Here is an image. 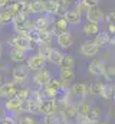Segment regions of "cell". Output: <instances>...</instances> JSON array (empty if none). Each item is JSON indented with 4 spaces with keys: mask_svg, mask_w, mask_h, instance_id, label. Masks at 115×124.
<instances>
[{
    "mask_svg": "<svg viewBox=\"0 0 115 124\" xmlns=\"http://www.w3.org/2000/svg\"><path fill=\"white\" fill-rule=\"evenodd\" d=\"M88 10H89V6H88V4H85L82 0H78V1L75 3V6H73V12H76L79 16L86 15V13H88Z\"/></svg>",
    "mask_w": 115,
    "mask_h": 124,
    "instance_id": "836d02e7",
    "label": "cell"
},
{
    "mask_svg": "<svg viewBox=\"0 0 115 124\" xmlns=\"http://www.w3.org/2000/svg\"><path fill=\"white\" fill-rule=\"evenodd\" d=\"M104 20L107 22V25L114 23V20H115V12H114V10H111L109 13H107V15L104 16Z\"/></svg>",
    "mask_w": 115,
    "mask_h": 124,
    "instance_id": "f35d334b",
    "label": "cell"
},
{
    "mask_svg": "<svg viewBox=\"0 0 115 124\" xmlns=\"http://www.w3.org/2000/svg\"><path fill=\"white\" fill-rule=\"evenodd\" d=\"M59 79L62 81L63 85L73 82V79H75V71H73V68H60V71H59Z\"/></svg>",
    "mask_w": 115,
    "mask_h": 124,
    "instance_id": "9a60e30c",
    "label": "cell"
},
{
    "mask_svg": "<svg viewBox=\"0 0 115 124\" xmlns=\"http://www.w3.org/2000/svg\"><path fill=\"white\" fill-rule=\"evenodd\" d=\"M1 26H3V22H1V20H0V29H1Z\"/></svg>",
    "mask_w": 115,
    "mask_h": 124,
    "instance_id": "816d5d0a",
    "label": "cell"
},
{
    "mask_svg": "<svg viewBox=\"0 0 115 124\" xmlns=\"http://www.w3.org/2000/svg\"><path fill=\"white\" fill-rule=\"evenodd\" d=\"M85 16H86V20L99 23V22L104 20L105 13H104V10H102L99 6H92V7H89V10H88V13H86Z\"/></svg>",
    "mask_w": 115,
    "mask_h": 124,
    "instance_id": "30bf717a",
    "label": "cell"
},
{
    "mask_svg": "<svg viewBox=\"0 0 115 124\" xmlns=\"http://www.w3.org/2000/svg\"><path fill=\"white\" fill-rule=\"evenodd\" d=\"M3 82V78H1V74H0V84Z\"/></svg>",
    "mask_w": 115,
    "mask_h": 124,
    "instance_id": "f907efd6",
    "label": "cell"
},
{
    "mask_svg": "<svg viewBox=\"0 0 115 124\" xmlns=\"http://www.w3.org/2000/svg\"><path fill=\"white\" fill-rule=\"evenodd\" d=\"M39 52H37V55H40L45 61L48 59V56H49V54H50V45H39Z\"/></svg>",
    "mask_w": 115,
    "mask_h": 124,
    "instance_id": "d590c367",
    "label": "cell"
},
{
    "mask_svg": "<svg viewBox=\"0 0 115 124\" xmlns=\"http://www.w3.org/2000/svg\"><path fill=\"white\" fill-rule=\"evenodd\" d=\"M16 98L19 101H26L30 98V88L26 85H22V87H17V91H16Z\"/></svg>",
    "mask_w": 115,
    "mask_h": 124,
    "instance_id": "4316f807",
    "label": "cell"
},
{
    "mask_svg": "<svg viewBox=\"0 0 115 124\" xmlns=\"http://www.w3.org/2000/svg\"><path fill=\"white\" fill-rule=\"evenodd\" d=\"M114 93H115L114 82H107V84H104L101 97H102L104 100H112V98H114Z\"/></svg>",
    "mask_w": 115,
    "mask_h": 124,
    "instance_id": "d4e9b609",
    "label": "cell"
},
{
    "mask_svg": "<svg viewBox=\"0 0 115 124\" xmlns=\"http://www.w3.org/2000/svg\"><path fill=\"white\" fill-rule=\"evenodd\" d=\"M26 66H28L29 71H39V69H42V68H45L46 66V61L40 56V55H30L29 58H26V63H25Z\"/></svg>",
    "mask_w": 115,
    "mask_h": 124,
    "instance_id": "52a82bcc",
    "label": "cell"
},
{
    "mask_svg": "<svg viewBox=\"0 0 115 124\" xmlns=\"http://www.w3.org/2000/svg\"><path fill=\"white\" fill-rule=\"evenodd\" d=\"M40 101H36L33 98H29L26 101L22 102L20 105V113H25V114H29V116H36V114H40Z\"/></svg>",
    "mask_w": 115,
    "mask_h": 124,
    "instance_id": "5b68a950",
    "label": "cell"
},
{
    "mask_svg": "<svg viewBox=\"0 0 115 124\" xmlns=\"http://www.w3.org/2000/svg\"><path fill=\"white\" fill-rule=\"evenodd\" d=\"M108 45H109V46H114V45H115V39H114V36H111V38H109V40H108Z\"/></svg>",
    "mask_w": 115,
    "mask_h": 124,
    "instance_id": "bcb514c9",
    "label": "cell"
},
{
    "mask_svg": "<svg viewBox=\"0 0 115 124\" xmlns=\"http://www.w3.org/2000/svg\"><path fill=\"white\" fill-rule=\"evenodd\" d=\"M29 71L28 66L25 65V63H19V65H16L13 69H12V78H13V82L16 84V85H25L26 84V81L29 79Z\"/></svg>",
    "mask_w": 115,
    "mask_h": 124,
    "instance_id": "3957f363",
    "label": "cell"
},
{
    "mask_svg": "<svg viewBox=\"0 0 115 124\" xmlns=\"http://www.w3.org/2000/svg\"><path fill=\"white\" fill-rule=\"evenodd\" d=\"M56 1H58V6H60V7H63V9L72 6V0H56Z\"/></svg>",
    "mask_w": 115,
    "mask_h": 124,
    "instance_id": "ab89813d",
    "label": "cell"
},
{
    "mask_svg": "<svg viewBox=\"0 0 115 124\" xmlns=\"http://www.w3.org/2000/svg\"><path fill=\"white\" fill-rule=\"evenodd\" d=\"M30 13H43V0H32L29 1Z\"/></svg>",
    "mask_w": 115,
    "mask_h": 124,
    "instance_id": "4dcf8cb0",
    "label": "cell"
},
{
    "mask_svg": "<svg viewBox=\"0 0 115 124\" xmlns=\"http://www.w3.org/2000/svg\"><path fill=\"white\" fill-rule=\"evenodd\" d=\"M62 56H63V54H62L60 51H58V49H53V48H52V49H50V54H49V56H48V59H46V62H50V63H53V65H58V66H59Z\"/></svg>",
    "mask_w": 115,
    "mask_h": 124,
    "instance_id": "83f0119b",
    "label": "cell"
},
{
    "mask_svg": "<svg viewBox=\"0 0 115 124\" xmlns=\"http://www.w3.org/2000/svg\"><path fill=\"white\" fill-rule=\"evenodd\" d=\"M9 4V0H0V9H4Z\"/></svg>",
    "mask_w": 115,
    "mask_h": 124,
    "instance_id": "f6af8a7d",
    "label": "cell"
},
{
    "mask_svg": "<svg viewBox=\"0 0 115 124\" xmlns=\"http://www.w3.org/2000/svg\"><path fill=\"white\" fill-rule=\"evenodd\" d=\"M17 0H9V4H12V3H16Z\"/></svg>",
    "mask_w": 115,
    "mask_h": 124,
    "instance_id": "681fc988",
    "label": "cell"
},
{
    "mask_svg": "<svg viewBox=\"0 0 115 124\" xmlns=\"http://www.w3.org/2000/svg\"><path fill=\"white\" fill-rule=\"evenodd\" d=\"M7 45H10L12 48H14V49H19V51H22V52H29V51H32L33 49V43L29 40L28 38H23V36H17V35H12V36H9L7 38Z\"/></svg>",
    "mask_w": 115,
    "mask_h": 124,
    "instance_id": "6da1fadb",
    "label": "cell"
},
{
    "mask_svg": "<svg viewBox=\"0 0 115 124\" xmlns=\"http://www.w3.org/2000/svg\"><path fill=\"white\" fill-rule=\"evenodd\" d=\"M98 52H99V48L93 43V40H86L81 45V54L86 58H92L98 55Z\"/></svg>",
    "mask_w": 115,
    "mask_h": 124,
    "instance_id": "8fae6325",
    "label": "cell"
},
{
    "mask_svg": "<svg viewBox=\"0 0 115 124\" xmlns=\"http://www.w3.org/2000/svg\"><path fill=\"white\" fill-rule=\"evenodd\" d=\"M111 35L107 31H99L95 36H93V43L98 46V48H104L108 45V40H109Z\"/></svg>",
    "mask_w": 115,
    "mask_h": 124,
    "instance_id": "ac0fdd59",
    "label": "cell"
},
{
    "mask_svg": "<svg viewBox=\"0 0 115 124\" xmlns=\"http://www.w3.org/2000/svg\"><path fill=\"white\" fill-rule=\"evenodd\" d=\"M50 78H52V74L45 66V68H42V69H39V71L35 72V75H33V84H35V87L43 88L46 85V82H49Z\"/></svg>",
    "mask_w": 115,
    "mask_h": 124,
    "instance_id": "277c9868",
    "label": "cell"
},
{
    "mask_svg": "<svg viewBox=\"0 0 115 124\" xmlns=\"http://www.w3.org/2000/svg\"><path fill=\"white\" fill-rule=\"evenodd\" d=\"M85 4H88L89 7H92V6H98V3H99V0H82Z\"/></svg>",
    "mask_w": 115,
    "mask_h": 124,
    "instance_id": "7bdbcfd3",
    "label": "cell"
},
{
    "mask_svg": "<svg viewBox=\"0 0 115 124\" xmlns=\"http://www.w3.org/2000/svg\"><path fill=\"white\" fill-rule=\"evenodd\" d=\"M62 88H65V85L62 84V81L59 78H50L49 82H46V85L43 87V94L45 98H58V95L60 94Z\"/></svg>",
    "mask_w": 115,
    "mask_h": 124,
    "instance_id": "7a4b0ae2",
    "label": "cell"
},
{
    "mask_svg": "<svg viewBox=\"0 0 115 124\" xmlns=\"http://www.w3.org/2000/svg\"><path fill=\"white\" fill-rule=\"evenodd\" d=\"M43 124H58L55 114H49V116H45V117H43Z\"/></svg>",
    "mask_w": 115,
    "mask_h": 124,
    "instance_id": "74e56055",
    "label": "cell"
},
{
    "mask_svg": "<svg viewBox=\"0 0 115 124\" xmlns=\"http://www.w3.org/2000/svg\"><path fill=\"white\" fill-rule=\"evenodd\" d=\"M58 1L56 0H43V12L48 15H56L58 10Z\"/></svg>",
    "mask_w": 115,
    "mask_h": 124,
    "instance_id": "484cf974",
    "label": "cell"
},
{
    "mask_svg": "<svg viewBox=\"0 0 115 124\" xmlns=\"http://www.w3.org/2000/svg\"><path fill=\"white\" fill-rule=\"evenodd\" d=\"M75 66V58L73 55L71 54H63L60 63H59V68H73Z\"/></svg>",
    "mask_w": 115,
    "mask_h": 124,
    "instance_id": "f1b7e54d",
    "label": "cell"
},
{
    "mask_svg": "<svg viewBox=\"0 0 115 124\" xmlns=\"http://www.w3.org/2000/svg\"><path fill=\"white\" fill-rule=\"evenodd\" d=\"M1 56H3V43L0 42V59H1Z\"/></svg>",
    "mask_w": 115,
    "mask_h": 124,
    "instance_id": "c3c4849f",
    "label": "cell"
},
{
    "mask_svg": "<svg viewBox=\"0 0 115 124\" xmlns=\"http://www.w3.org/2000/svg\"><path fill=\"white\" fill-rule=\"evenodd\" d=\"M16 123V121H14ZM16 124H37V120L33 116H22Z\"/></svg>",
    "mask_w": 115,
    "mask_h": 124,
    "instance_id": "8d00e7d4",
    "label": "cell"
},
{
    "mask_svg": "<svg viewBox=\"0 0 115 124\" xmlns=\"http://www.w3.org/2000/svg\"><path fill=\"white\" fill-rule=\"evenodd\" d=\"M13 17H14V15H13L7 7L1 9V12H0V20H1L3 23H6V22H12Z\"/></svg>",
    "mask_w": 115,
    "mask_h": 124,
    "instance_id": "e575fe53",
    "label": "cell"
},
{
    "mask_svg": "<svg viewBox=\"0 0 115 124\" xmlns=\"http://www.w3.org/2000/svg\"><path fill=\"white\" fill-rule=\"evenodd\" d=\"M20 105H22V101H19L16 97L14 98H9L4 102V110L7 113H10V114H19L20 113Z\"/></svg>",
    "mask_w": 115,
    "mask_h": 124,
    "instance_id": "2e32d148",
    "label": "cell"
},
{
    "mask_svg": "<svg viewBox=\"0 0 115 124\" xmlns=\"http://www.w3.org/2000/svg\"><path fill=\"white\" fill-rule=\"evenodd\" d=\"M75 124H92L89 121V118H84V117H76L75 118Z\"/></svg>",
    "mask_w": 115,
    "mask_h": 124,
    "instance_id": "60d3db41",
    "label": "cell"
},
{
    "mask_svg": "<svg viewBox=\"0 0 115 124\" xmlns=\"http://www.w3.org/2000/svg\"><path fill=\"white\" fill-rule=\"evenodd\" d=\"M104 69H105V63L98 61V59H93V61H91L88 63V71L93 77H101L104 74Z\"/></svg>",
    "mask_w": 115,
    "mask_h": 124,
    "instance_id": "5bb4252c",
    "label": "cell"
},
{
    "mask_svg": "<svg viewBox=\"0 0 115 124\" xmlns=\"http://www.w3.org/2000/svg\"><path fill=\"white\" fill-rule=\"evenodd\" d=\"M102 88H104V82L95 81V82H92V84L89 85V94L93 95V97H101Z\"/></svg>",
    "mask_w": 115,
    "mask_h": 124,
    "instance_id": "f546056e",
    "label": "cell"
},
{
    "mask_svg": "<svg viewBox=\"0 0 115 124\" xmlns=\"http://www.w3.org/2000/svg\"><path fill=\"white\" fill-rule=\"evenodd\" d=\"M101 116H102V108L99 107V105H95V107H92V110H91V113H89V121L93 124L95 121H98V120H101Z\"/></svg>",
    "mask_w": 115,
    "mask_h": 124,
    "instance_id": "1f68e13d",
    "label": "cell"
},
{
    "mask_svg": "<svg viewBox=\"0 0 115 124\" xmlns=\"http://www.w3.org/2000/svg\"><path fill=\"white\" fill-rule=\"evenodd\" d=\"M71 94L81 97V98H85L86 95H89V85L86 82H75L71 87Z\"/></svg>",
    "mask_w": 115,
    "mask_h": 124,
    "instance_id": "4fadbf2b",
    "label": "cell"
},
{
    "mask_svg": "<svg viewBox=\"0 0 115 124\" xmlns=\"http://www.w3.org/2000/svg\"><path fill=\"white\" fill-rule=\"evenodd\" d=\"M99 31H101L99 23H95V22H89V20H86V23L84 25V33H85L86 36H95Z\"/></svg>",
    "mask_w": 115,
    "mask_h": 124,
    "instance_id": "7402d4cb",
    "label": "cell"
},
{
    "mask_svg": "<svg viewBox=\"0 0 115 124\" xmlns=\"http://www.w3.org/2000/svg\"><path fill=\"white\" fill-rule=\"evenodd\" d=\"M56 43L59 48L62 49H68L73 45V36L69 31L62 32V33H58L56 35Z\"/></svg>",
    "mask_w": 115,
    "mask_h": 124,
    "instance_id": "9c48e42d",
    "label": "cell"
},
{
    "mask_svg": "<svg viewBox=\"0 0 115 124\" xmlns=\"http://www.w3.org/2000/svg\"><path fill=\"white\" fill-rule=\"evenodd\" d=\"M58 101L56 98H45V100H42L40 101V105H39V108H40V114H43V116H49V114H55L58 110Z\"/></svg>",
    "mask_w": 115,
    "mask_h": 124,
    "instance_id": "8992f818",
    "label": "cell"
},
{
    "mask_svg": "<svg viewBox=\"0 0 115 124\" xmlns=\"http://www.w3.org/2000/svg\"><path fill=\"white\" fill-rule=\"evenodd\" d=\"M52 31H53V33H62V32H66L68 31V22L65 20V17H59V19H56L53 23H52Z\"/></svg>",
    "mask_w": 115,
    "mask_h": 124,
    "instance_id": "603a6c76",
    "label": "cell"
},
{
    "mask_svg": "<svg viewBox=\"0 0 115 124\" xmlns=\"http://www.w3.org/2000/svg\"><path fill=\"white\" fill-rule=\"evenodd\" d=\"M60 111H62L63 117L66 118V121H75V118L78 117V116H76V105H73L72 102L63 105V108H62Z\"/></svg>",
    "mask_w": 115,
    "mask_h": 124,
    "instance_id": "d6986e66",
    "label": "cell"
},
{
    "mask_svg": "<svg viewBox=\"0 0 115 124\" xmlns=\"http://www.w3.org/2000/svg\"><path fill=\"white\" fill-rule=\"evenodd\" d=\"M91 110H92V105H91L88 101L82 100V101H81V102H78V105H76V116H78V117L88 118V117H89Z\"/></svg>",
    "mask_w": 115,
    "mask_h": 124,
    "instance_id": "ffe728a7",
    "label": "cell"
},
{
    "mask_svg": "<svg viewBox=\"0 0 115 124\" xmlns=\"http://www.w3.org/2000/svg\"><path fill=\"white\" fill-rule=\"evenodd\" d=\"M93 124H108V121L107 120H98V121H95Z\"/></svg>",
    "mask_w": 115,
    "mask_h": 124,
    "instance_id": "7dc6e473",
    "label": "cell"
},
{
    "mask_svg": "<svg viewBox=\"0 0 115 124\" xmlns=\"http://www.w3.org/2000/svg\"><path fill=\"white\" fill-rule=\"evenodd\" d=\"M17 91V85L12 81V82H1L0 84V98L9 100V98H14Z\"/></svg>",
    "mask_w": 115,
    "mask_h": 124,
    "instance_id": "ba28073f",
    "label": "cell"
},
{
    "mask_svg": "<svg viewBox=\"0 0 115 124\" xmlns=\"http://www.w3.org/2000/svg\"><path fill=\"white\" fill-rule=\"evenodd\" d=\"M0 124H16V123H14V120L12 117H6V118L0 120Z\"/></svg>",
    "mask_w": 115,
    "mask_h": 124,
    "instance_id": "b9f144b4",
    "label": "cell"
},
{
    "mask_svg": "<svg viewBox=\"0 0 115 124\" xmlns=\"http://www.w3.org/2000/svg\"><path fill=\"white\" fill-rule=\"evenodd\" d=\"M52 23L53 22L49 19V16H40L36 20H33V28H35V31H37V32L49 31V29H52Z\"/></svg>",
    "mask_w": 115,
    "mask_h": 124,
    "instance_id": "7c38bea8",
    "label": "cell"
},
{
    "mask_svg": "<svg viewBox=\"0 0 115 124\" xmlns=\"http://www.w3.org/2000/svg\"><path fill=\"white\" fill-rule=\"evenodd\" d=\"M7 59L10 62H13V63H16V65H19V63H23V62L26 61V54L22 52V51H19V49L12 48L10 52L7 54Z\"/></svg>",
    "mask_w": 115,
    "mask_h": 124,
    "instance_id": "e0dca14e",
    "label": "cell"
},
{
    "mask_svg": "<svg viewBox=\"0 0 115 124\" xmlns=\"http://www.w3.org/2000/svg\"><path fill=\"white\" fill-rule=\"evenodd\" d=\"M52 35H53V31L52 29L37 32V45H50V42L53 39Z\"/></svg>",
    "mask_w": 115,
    "mask_h": 124,
    "instance_id": "44dd1931",
    "label": "cell"
},
{
    "mask_svg": "<svg viewBox=\"0 0 115 124\" xmlns=\"http://www.w3.org/2000/svg\"><path fill=\"white\" fill-rule=\"evenodd\" d=\"M65 20L68 22V25H79L81 23V17L82 16H79L76 12H73V10H66V13H65Z\"/></svg>",
    "mask_w": 115,
    "mask_h": 124,
    "instance_id": "cb8c5ba5",
    "label": "cell"
},
{
    "mask_svg": "<svg viewBox=\"0 0 115 124\" xmlns=\"http://www.w3.org/2000/svg\"><path fill=\"white\" fill-rule=\"evenodd\" d=\"M102 77H104L108 82H114V78H115V68H114V65H105V69H104Z\"/></svg>",
    "mask_w": 115,
    "mask_h": 124,
    "instance_id": "d6a6232c",
    "label": "cell"
},
{
    "mask_svg": "<svg viewBox=\"0 0 115 124\" xmlns=\"http://www.w3.org/2000/svg\"><path fill=\"white\" fill-rule=\"evenodd\" d=\"M108 33L111 35V36H114V33H115V26H114V23H111V25H108Z\"/></svg>",
    "mask_w": 115,
    "mask_h": 124,
    "instance_id": "ee69618b",
    "label": "cell"
}]
</instances>
